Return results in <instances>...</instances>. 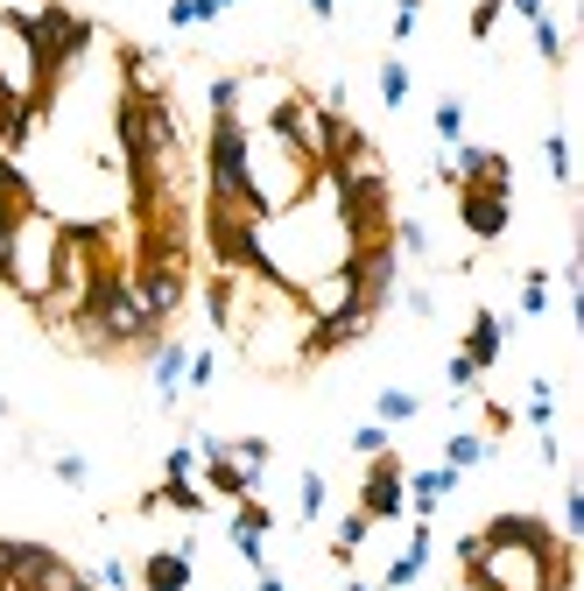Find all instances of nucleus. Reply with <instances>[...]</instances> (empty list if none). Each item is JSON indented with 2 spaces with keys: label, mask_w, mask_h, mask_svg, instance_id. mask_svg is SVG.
Listing matches in <instances>:
<instances>
[{
  "label": "nucleus",
  "mask_w": 584,
  "mask_h": 591,
  "mask_svg": "<svg viewBox=\"0 0 584 591\" xmlns=\"http://www.w3.org/2000/svg\"><path fill=\"white\" fill-rule=\"evenodd\" d=\"M444 380H451V394H472V388H479V366L465 360V352H451V366H444Z\"/></svg>",
  "instance_id": "nucleus-26"
},
{
  "label": "nucleus",
  "mask_w": 584,
  "mask_h": 591,
  "mask_svg": "<svg viewBox=\"0 0 584 591\" xmlns=\"http://www.w3.org/2000/svg\"><path fill=\"white\" fill-rule=\"evenodd\" d=\"M401 303H409V317H437V296H430L423 282H415V289H401Z\"/></svg>",
  "instance_id": "nucleus-29"
},
{
  "label": "nucleus",
  "mask_w": 584,
  "mask_h": 591,
  "mask_svg": "<svg viewBox=\"0 0 584 591\" xmlns=\"http://www.w3.org/2000/svg\"><path fill=\"white\" fill-rule=\"evenodd\" d=\"M430 550H437L430 521H415V514H409V542H401V556L381 570V584H373V591H415V578L430 570Z\"/></svg>",
  "instance_id": "nucleus-3"
},
{
  "label": "nucleus",
  "mask_w": 584,
  "mask_h": 591,
  "mask_svg": "<svg viewBox=\"0 0 584 591\" xmlns=\"http://www.w3.org/2000/svg\"><path fill=\"white\" fill-rule=\"evenodd\" d=\"M219 380V345H190V366H184V394H204Z\"/></svg>",
  "instance_id": "nucleus-16"
},
{
  "label": "nucleus",
  "mask_w": 584,
  "mask_h": 591,
  "mask_svg": "<svg viewBox=\"0 0 584 591\" xmlns=\"http://www.w3.org/2000/svg\"><path fill=\"white\" fill-rule=\"evenodd\" d=\"M458 479H465V471H451V465H423V471H409V486H401V493H409V514H415V521H430V514H437L444 500L458 493Z\"/></svg>",
  "instance_id": "nucleus-6"
},
{
  "label": "nucleus",
  "mask_w": 584,
  "mask_h": 591,
  "mask_svg": "<svg viewBox=\"0 0 584 591\" xmlns=\"http://www.w3.org/2000/svg\"><path fill=\"white\" fill-rule=\"evenodd\" d=\"M584 528V486H563V536Z\"/></svg>",
  "instance_id": "nucleus-28"
},
{
  "label": "nucleus",
  "mask_w": 584,
  "mask_h": 591,
  "mask_svg": "<svg viewBox=\"0 0 584 591\" xmlns=\"http://www.w3.org/2000/svg\"><path fill=\"white\" fill-rule=\"evenodd\" d=\"M500 14H507V0H479L472 8V42H486L493 28H500Z\"/></svg>",
  "instance_id": "nucleus-25"
},
{
  "label": "nucleus",
  "mask_w": 584,
  "mask_h": 591,
  "mask_svg": "<svg viewBox=\"0 0 584 591\" xmlns=\"http://www.w3.org/2000/svg\"><path fill=\"white\" fill-rule=\"evenodd\" d=\"M507 8H514L521 22H543V14H549V0H507Z\"/></svg>",
  "instance_id": "nucleus-30"
},
{
  "label": "nucleus",
  "mask_w": 584,
  "mask_h": 591,
  "mask_svg": "<svg viewBox=\"0 0 584 591\" xmlns=\"http://www.w3.org/2000/svg\"><path fill=\"white\" fill-rule=\"evenodd\" d=\"M381 451H395L387 423H359V430H352V457H381Z\"/></svg>",
  "instance_id": "nucleus-23"
},
{
  "label": "nucleus",
  "mask_w": 584,
  "mask_h": 591,
  "mask_svg": "<svg viewBox=\"0 0 584 591\" xmlns=\"http://www.w3.org/2000/svg\"><path fill=\"white\" fill-rule=\"evenodd\" d=\"M190 570H198V550H190V542L148 550L141 556V591H190Z\"/></svg>",
  "instance_id": "nucleus-4"
},
{
  "label": "nucleus",
  "mask_w": 584,
  "mask_h": 591,
  "mask_svg": "<svg viewBox=\"0 0 584 591\" xmlns=\"http://www.w3.org/2000/svg\"><path fill=\"white\" fill-rule=\"evenodd\" d=\"M465 360L479 366V374H493V366H500V352H507V317L500 310H472V324H465Z\"/></svg>",
  "instance_id": "nucleus-5"
},
{
  "label": "nucleus",
  "mask_w": 584,
  "mask_h": 591,
  "mask_svg": "<svg viewBox=\"0 0 584 591\" xmlns=\"http://www.w3.org/2000/svg\"><path fill=\"white\" fill-rule=\"evenodd\" d=\"M543 310H549V275L529 268L521 275V317H543Z\"/></svg>",
  "instance_id": "nucleus-22"
},
{
  "label": "nucleus",
  "mask_w": 584,
  "mask_h": 591,
  "mask_svg": "<svg viewBox=\"0 0 584 591\" xmlns=\"http://www.w3.org/2000/svg\"><path fill=\"white\" fill-rule=\"evenodd\" d=\"M162 479H198V443H170V457H162Z\"/></svg>",
  "instance_id": "nucleus-24"
},
{
  "label": "nucleus",
  "mask_w": 584,
  "mask_h": 591,
  "mask_svg": "<svg viewBox=\"0 0 584 591\" xmlns=\"http://www.w3.org/2000/svg\"><path fill=\"white\" fill-rule=\"evenodd\" d=\"M212 0H170V28H212Z\"/></svg>",
  "instance_id": "nucleus-20"
},
{
  "label": "nucleus",
  "mask_w": 584,
  "mask_h": 591,
  "mask_svg": "<svg viewBox=\"0 0 584 591\" xmlns=\"http://www.w3.org/2000/svg\"><path fill=\"white\" fill-rule=\"evenodd\" d=\"M226 8H239V0H212V14H226Z\"/></svg>",
  "instance_id": "nucleus-33"
},
{
  "label": "nucleus",
  "mask_w": 584,
  "mask_h": 591,
  "mask_svg": "<svg viewBox=\"0 0 584 591\" xmlns=\"http://www.w3.org/2000/svg\"><path fill=\"white\" fill-rule=\"evenodd\" d=\"M409 99H415V78H409V64H401V50H387L381 56V106H409Z\"/></svg>",
  "instance_id": "nucleus-12"
},
{
  "label": "nucleus",
  "mask_w": 584,
  "mask_h": 591,
  "mask_svg": "<svg viewBox=\"0 0 584 591\" xmlns=\"http://www.w3.org/2000/svg\"><path fill=\"white\" fill-rule=\"evenodd\" d=\"M324 507H332V479L318 465H303V479H296V521H324Z\"/></svg>",
  "instance_id": "nucleus-11"
},
{
  "label": "nucleus",
  "mask_w": 584,
  "mask_h": 591,
  "mask_svg": "<svg viewBox=\"0 0 584 591\" xmlns=\"http://www.w3.org/2000/svg\"><path fill=\"white\" fill-rule=\"evenodd\" d=\"M415 22H423V0H395V22H387V42H415Z\"/></svg>",
  "instance_id": "nucleus-21"
},
{
  "label": "nucleus",
  "mask_w": 584,
  "mask_h": 591,
  "mask_svg": "<svg viewBox=\"0 0 584 591\" xmlns=\"http://www.w3.org/2000/svg\"><path fill=\"white\" fill-rule=\"evenodd\" d=\"M486 457H493L486 430H451V437H444V465H451V471H479Z\"/></svg>",
  "instance_id": "nucleus-9"
},
{
  "label": "nucleus",
  "mask_w": 584,
  "mask_h": 591,
  "mask_svg": "<svg viewBox=\"0 0 584 591\" xmlns=\"http://www.w3.org/2000/svg\"><path fill=\"white\" fill-rule=\"evenodd\" d=\"M430 127H437V141H444V148H458V141H465V99L444 92L437 106H430Z\"/></svg>",
  "instance_id": "nucleus-14"
},
{
  "label": "nucleus",
  "mask_w": 584,
  "mask_h": 591,
  "mask_svg": "<svg viewBox=\"0 0 584 591\" xmlns=\"http://www.w3.org/2000/svg\"><path fill=\"white\" fill-rule=\"evenodd\" d=\"M226 457H233L239 471H247L253 486H261V479H268V465H275V443H268V437H226Z\"/></svg>",
  "instance_id": "nucleus-10"
},
{
  "label": "nucleus",
  "mask_w": 584,
  "mask_h": 591,
  "mask_svg": "<svg viewBox=\"0 0 584 591\" xmlns=\"http://www.w3.org/2000/svg\"><path fill=\"white\" fill-rule=\"evenodd\" d=\"M415 416H423V394H409V388L373 394V423H387V430H395V423H415Z\"/></svg>",
  "instance_id": "nucleus-13"
},
{
  "label": "nucleus",
  "mask_w": 584,
  "mask_h": 591,
  "mask_svg": "<svg viewBox=\"0 0 584 591\" xmlns=\"http://www.w3.org/2000/svg\"><path fill=\"white\" fill-rule=\"evenodd\" d=\"M366 536H373V521H366L359 507H346V514H338V528H332V564L352 570V556L366 550Z\"/></svg>",
  "instance_id": "nucleus-8"
},
{
  "label": "nucleus",
  "mask_w": 584,
  "mask_h": 591,
  "mask_svg": "<svg viewBox=\"0 0 584 591\" xmlns=\"http://www.w3.org/2000/svg\"><path fill=\"white\" fill-rule=\"evenodd\" d=\"M529 430L535 437L557 430V388H549V380H535V388H529Z\"/></svg>",
  "instance_id": "nucleus-17"
},
{
  "label": "nucleus",
  "mask_w": 584,
  "mask_h": 591,
  "mask_svg": "<svg viewBox=\"0 0 584 591\" xmlns=\"http://www.w3.org/2000/svg\"><path fill=\"white\" fill-rule=\"evenodd\" d=\"M0 416H8V394H0Z\"/></svg>",
  "instance_id": "nucleus-34"
},
{
  "label": "nucleus",
  "mask_w": 584,
  "mask_h": 591,
  "mask_svg": "<svg viewBox=\"0 0 584 591\" xmlns=\"http://www.w3.org/2000/svg\"><path fill=\"white\" fill-rule=\"evenodd\" d=\"M529 36H535V56H543L549 71H563V56H571V50H563V22H557V14H543V22H529Z\"/></svg>",
  "instance_id": "nucleus-15"
},
{
  "label": "nucleus",
  "mask_w": 584,
  "mask_h": 591,
  "mask_svg": "<svg viewBox=\"0 0 584 591\" xmlns=\"http://www.w3.org/2000/svg\"><path fill=\"white\" fill-rule=\"evenodd\" d=\"M50 471H57L64 486H78V493L92 486V457H78V451H57V457H50Z\"/></svg>",
  "instance_id": "nucleus-19"
},
{
  "label": "nucleus",
  "mask_w": 584,
  "mask_h": 591,
  "mask_svg": "<svg viewBox=\"0 0 584 591\" xmlns=\"http://www.w3.org/2000/svg\"><path fill=\"white\" fill-rule=\"evenodd\" d=\"M148 366H156V402H162V408H176V402H184V366H190V345L170 331L156 352H148Z\"/></svg>",
  "instance_id": "nucleus-7"
},
{
  "label": "nucleus",
  "mask_w": 584,
  "mask_h": 591,
  "mask_svg": "<svg viewBox=\"0 0 584 591\" xmlns=\"http://www.w3.org/2000/svg\"><path fill=\"white\" fill-rule=\"evenodd\" d=\"M543 162H549V176H557V184L571 190V135H563V127H549V141H543Z\"/></svg>",
  "instance_id": "nucleus-18"
},
{
  "label": "nucleus",
  "mask_w": 584,
  "mask_h": 591,
  "mask_svg": "<svg viewBox=\"0 0 584 591\" xmlns=\"http://www.w3.org/2000/svg\"><path fill=\"white\" fill-rule=\"evenodd\" d=\"M253 591H289V584H282L275 570H253Z\"/></svg>",
  "instance_id": "nucleus-32"
},
{
  "label": "nucleus",
  "mask_w": 584,
  "mask_h": 591,
  "mask_svg": "<svg viewBox=\"0 0 584 591\" xmlns=\"http://www.w3.org/2000/svg\"><path fill=\"white\" fill-rule=\"evenodd\" d=\"M310 14H318V22H338V0H303Z\"/></svg>",
  "instance_id": "nucleus-31"
},
{
  "label": "nucleus",
  "mask_w": 584,
  "mask_h": 591,
  "mask_svg": "<svg viewBox=\"0 0 584 591\" xmlns=\"http://www.w3.org/2000/svg\"><path fill=\"white\" fill-rule=\"evenodd\" d=\"M458 190V226L472 232L479 247H493L514 218V190H486V184H451Z\"/></svg>",
  "instance_id": "nucleus-2"
},
{
  "label": "nucleus",
  "mask_w": 584,
  "mask_h": 591,
  "mask_svg": "<svg viewBox=\"0 0 584 591\" xmlns=\"http://www.w3.org/2000/svg\"><path fill=\"white\" fill-rule=\"evenodd\" d=\"M92 584H99V591H127V584H134V570L120 564V556H107V564H99V578H92Z\"/></svg>",
  "instance_id": "nucleus-27"
},
{
  "label": "nucleus",
  "mask_w": 584,
  "mask_h": 591,
  "mask_svg": "<svg viewBox=\"0 0 584 591\" xmlns=\"http://www.w3.org/2000/svg\"><path fill=\"white\" fill-rule=\"evenodd\" d=\"M409 465H401V451H381V457H366V479H359V500L352 507L366 514L373 528H387V521H401L409 514Z\"/></svg>",
  "instance_id": "nucleus-1"
}]
</instances>
